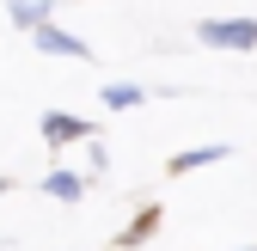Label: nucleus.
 Returning a JSON list of instances; mask_svg holds the SVG:
<instances>
[{
	"label": "nucleus",
	"mask_w": 257,
	"mask_h": 251,
	"mask_svg": "<svg viewBox=\"0 0 257 251\" xmlns=\"http://www.w3.org/2000/svg\"><path fill=\"white\" fill-rule=\"evenodd\" d=\"M196 37L208 43V49H257V19L251 13H239V19H202L196 25Z\"/></svg>",
	"instance_id": "nucleus-1"
},
{
	"label": "nucleus",
	"mask_w": 257,
	"mask_h": 251,
	"mask_svg": "<svg viewBox=\"0 0 257 251\" xmlns=\"http://www.w3.org/2000/svg\"><path fill=\"white\" fill-rule=\"evenodd\" d=\"M31 37H37V49H43V55H61V61H86V43L74 37V31H61L55 19H49L43 31H31Z\"/></svg>",
	"instance_id": "nucleus-2"
},
{
	"label": "nucleus",
	"mask_w": 257,
	"mask_h": 251,
	"mask_svg": "<svg viewBox=\"0 0 257 251\" xmlns=\"http://www.w3.org/2000/svg\"><path fill=\"white\" fill-rule=\"evenodd\" d=\"M92 129H86V122L80 116H68V110H43V141L49 147H68V141H86Z\"/></svg>",
	"instance_id": "nucleus-3"
},
{
	"label": "nucleus",
	"mask_w": 257,
	"mask_h": 251,
	"mask_svg": "<svg viewBox=\"0 0 257 251\" xmlns=\"http://www.w3.org/2000/svg\"><path fill=\"white\" fill-rule=\"evenodd\" d=\"M49 13H55L49 0H13V7H7V19H13L19 31H43V25H49Z\"/></svg>",
	"instance_id": "nucleus-4"
},
{
	"label": "nucleus",
	"mask_w": 257,
	"mask_h": 251,
	"mask_svg": "<svg viewBox=\"0 0 257 251\" xmlns=\"http://www.w3.org/2000/svg\"><path fill=\"white\" fill-rule=\"evenodd\" d=\"M214 160H227V147H220V141H208V147H184L178 160H172V172L184 178V172H196V166H214Z\"/></svg>",
	"instance_id": "nucleus-5"
},
{
	"label": "nucleus",
	"mask_w": 257,
	"mask_h": 251,
	"mask_svg": "<svg viewBox=\"0 0 257 251\" xmlns=\"http://www.w3.org/2000/svg\"><path fill=\"white\" fill-rule=\"evenodd\" d=\"M43 196H61V202H80V196H86V178H80V172H49V178H43Z\"/></svg>",
	"instance_id": "nucleus-6"
},
{
	"label": "nucleus",
	"mask_w": 257,
	"mask_h": 251,
	"mask_svg": "<svg viewBox=\"0 0 257 251\" xmlns=\"http://www.w3.org/2000/svg\"><path fill=\"white\" fill-rule=\"evenodd\" d=\"M135 104H147V92H141V86H128V80L104 86V110H135Z\"/></svg>",
	"instance_id": "nucleus-7"
},
{
	"label": "nucleus",
	"mask_w": 257,
	"mask_h": 251,
	"mask_svg": "<svg viewBox=\"0 0 257 251\" xmlns=\"http://www.w3.org/2000/svg\"><path fill=\"white\" fill-rule=\"evenodd\" d=\"M0 196H7V178H0Z\"/></svg>",
	"instance_id": "nucleus-8"
},
{
	"label": "nucleus",
	"mask_w": 257,
	"mask_h": 251,
	"mask_svg": "<svg viewBox=\"0 0 257 251\" xmlns=\"http://www.w3.org/2000/svg\"><path fill=\"white\" fill-rule=\"evenodd\" d=\"M239 251H257V245H239Z\"/></svg>",
	"instance_id": "nucleus-9"
}]
</instances>
